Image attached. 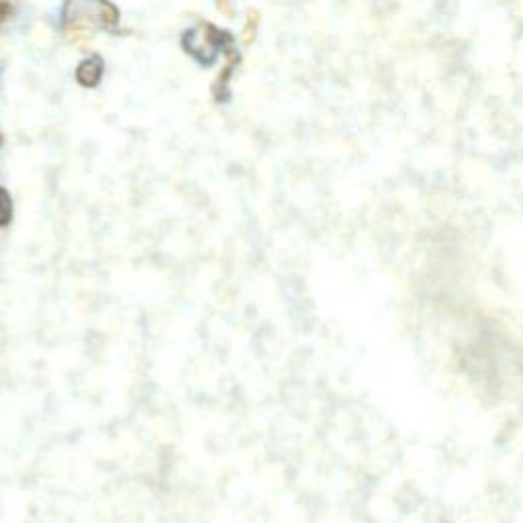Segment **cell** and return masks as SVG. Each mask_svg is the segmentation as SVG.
Instances as JSON below:
<instances>
[{
  "instance_id": "1",
  "label": "cell",
  "mask_w": 523,
  "mask_h": 523,
  "mask_svg": "<svg viewBox=\"0 0 523 523\" xmlns=\"http://www.w3.org/2000/svg\"><path fill=\"white\" fill-rule=\"evenodd\" d=\"M119 13L107 0H69L66 11V37L80 41L88 35V25L111 27L117 23Z\"/></svg>"
},
{
  "instance_id": "2",
  "label": "cell",
  "mask_w": 523,
  "mask_h": 523,
  "mask_svg": "<svg viewBox=\"0 0 523 523\" xmlns=\"http://www.w3.org/2000/svg\"><path fill=\"white\" fill-rule=\"evenodd\" d=\"M225 35L219 33L213 25H201L192 31L186 33L184 37V46L188 47V51L201 60L203 64H211L217 55V49L221 46V39Z\"/></svg>"
},
{
  "instance_id": "3",
  "label": "cell",
  "mask_w": 523,
  "mask_h": 523,
  "mask_svg": "<svg viewBox=\"0 0 523 523\" xmlns=\"http://www.w3.org/2000/svg\"><path fill=\"white\" fill-rule=\"evenodd\" d=\"M102 76V62L98 58H91V60H84L78 69H76V78L82 86H94L98 84Z\"/></svg>"
},
{
  "instance_id": "4",
  "label": "cell",
  "mask_w": 523,
  "mask_h": 523,
  "mask_svg": "<svg viewBox=\"0 0 523 523\" xmlns=\"http://www.w3.org/2000/svg\"><path fill=\"white\" fill-rule=\"evenodd\" d=\"M13 217V205H11V197L6 194V190L0 188V227H4Z\"/></svg>"
},
{
  "instance_id": "5",
  "label": "cell",
  "mask_w": 523,
  "mask_h": 523,
  "mask_svg": "<svg viewBox=\"0 0 523 523\" xmlns=\"http://www.w3.org/2000/svg\"><path fill=\"white\" fill-rule=\"evenodd\" d=\"M256 27H258V13H256V11H250V15H248V25H246V29H244V33H241L244 46H250L251 41H253V37H256Z\"/></svg>"
},
{
  "instance_id": "6",
  "label": "cell",
  "mask_w": 523,
  "mask_h": 523,
  "mask_svg": "<svg viewBox=\"0 0 523 523\" xmlns=\"http://www.w3.org/2000/svg\"><path fill=\"white\" fill-rule=\"evenodd\" d=\"M8 11H11V4H8V0H0V23H4V21H6V17H8Z\"/></svg>"
}]
</instances>
